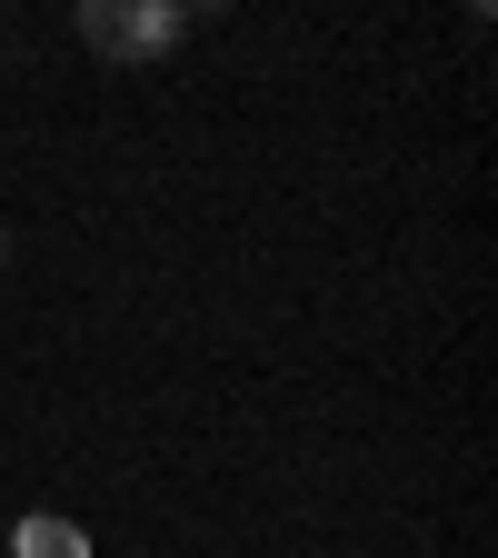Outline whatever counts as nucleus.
<instances>
[{
    "mask_svg": "<svg viewBox=\"0 0 498 558\" xmlns=\"http://www.w3.org/2000/svg\"><path fill=\"white\" fill-rule=\"evenodd\" d=\"M190 0H81V40L100 50V60H170L180 40H190Z\"/></svg>",
    "mask_w": 498,
    "mask_h": 558,
    "instance_id": "nucleus-1",
    "label": "nucleus"
},
{
    "mask_svg": "<svg viewBox=\"0 0 498 558\" xmlns=\"http://www.w3.org/2000/svg\"><path fill=\"white\" fill-rule=\"evenodd\" d=\"M11 558H90V529H81V519H50V509H31V519L11 529Z\"/></svg>",
    "mask_w": 498,
    "mask_h": 558,
    "instance_id": "nucleus-2",
    "label": "nucleus"
},
{
    "mask_svg": "<svg viewBox=\"0 0 498 558\" xmlns=\"http://www.w3.org/2000/svg\"><path fill=\"white\" fill-rule=\"evenodd\" d=\"M0 250H11V240H0Z\"/></svg>",
    "mask_w": 498,
    "mask_h": 558,
    "instance_id": "nucleus-3",
    "label": "nucleus"
}]
</instances>
